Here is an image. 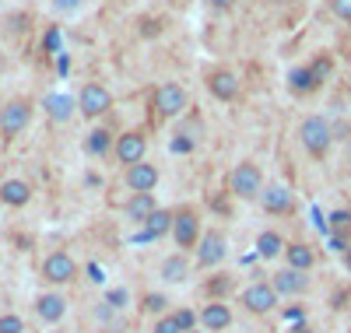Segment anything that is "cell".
<instances>
[{
    "label": "cell",
    "instance_id": "cell-4",
    "mask_svg": "<svg viewBox=\"0 0 351 333\" xmlns=\"http://www.w3.org/2000/svg\"><path fill=\"white\" fill-rule=\"evenodd\" d=\"M77 109H81V116H88V119L106 116V112L112 109V95H109V88H106V84H99V81H88V84L81 88V95H77Z\"/></svg>",
    "mask_w": 351,
    "mask_h": 333
},
{
    "label": "cell",
    "instance_id": "cell-38",
    "mask_svg": "<svg viewBox=\"0 0 351 333\" xmlns=\"http://www.w3.org/2000/svg\"><path fill=\"white\" fill-rule=\"evenodd\" d=\"M285 316H288V319H291V323H306V312H302V309H299V306H295V309H288V312H285Z\"/></svg>",
    "mask_w": 351,
    "mask_h": 333
},
{
    "label": "cell",
    "instance_id": "cell-12",
    "mask_svg": "<svg viewBox=\"0 0 351 333\" xmlns=\"http://www.w3.org/2000/svg\"><path fill=\"white\" fill-rule=\"evenodd\" d=\"M225 235L221 232H204L200 242H197V263L200 267H218L225 260Z\"/></svg>",
    "mask_w": 351,
    "mask_h": 333
},
{
    "label": "cell",
    "instance_id": "cell-37",
    "mask_svg": "<svg viewBox=\"0 0 351 333\" xmlns=\"http://www.w3.org/2000/svg\"><path fill=\"white\" fill-rule=\"evenodd\" d=\"M208 4H211L215 11H228V8H236V0H208Z\"/></svg>",
    "mask_w": 351,
    "mask_h": 333
},
{
    "label": "cell",
    "instance_id": "cell-34",
    "mask_svg": "<svg viewBox=\"0 0 351 333\" xmlns=\"http://www.w3.org/2000/svg\"><path fill=\"white\" fill-rule=\"evenodd\" d=\"M330 246H334L337 253H348L351 242H348V235H334V232H330Z\"/></svg>",
    "mask_w": 351,
    "mask_h": 333
},
{
    "label": "cell",
    "instance_id": "cell-14",
    "mask_svg": "<svg viewBox=\"0 0 351 333\" xmlns=\"http://www.w3.org/2000/svg\"><path fill=\"white\" fill-rule=\"evenodd\" d=\"M271 288H274L278 295H302V291L309 288V278L302 274V270H291V267H285V270H278V274H274Z\"/></svg>",
    "mask_w": 351,
    "mask_h": 333
},
{
    "label": "cell",
    "instance_id": "cell-22",
    "mask_svg": "<svg viewBox=\"0 0 351 333\" xmlns=\"http://www.w3.org/2000/svg\"><path fill=\"white\" fill-rule=\"evenodd\" d=\"M285 260H288L291 270H302L306 274V270L316 263V253L306 246V242H291V246H285Z\"/></svg>",
    "mask_w": 351,
    "mask_h": 333
},
{
    "label": "cell",
    "instance_id": "cell-1",
    "mask_svg": "<svg viewBox=\"0 0 351 333\" xmlns=\"http://www.w3.org/2000/svg\"><path fill=\"white\" fill-rule=\"evenodd\" d=\"M299 140L313 158H327V151L334 144V130H330V123L324 116H306L299 123Z\"/></svg>",
    "mask_w": 351,
    "mask_h": 333
},
{
    "label": "cell",
    "instance_id": "cell-18",
    "mask_svg": "<svg viewBox=\"0 0 351 333\" xmlns=\"http://www.w3.org/2000/svg\"><path fill=\"white\" fill-rule=\"evenodd\" d=\"M28 200H32V186H28L25 179H8V183H0V204L25 207Z\"/></svg>",
    "mask_w": 351,
    "mask_h": 333
},
{
    "label": "cell",
    "instance_id": "cell-8",
    "mask_svg": "<svg viewBox=\"0 0 351 333\" xmlns=\"http://www.w3.org/2000/svg\"><path fill=\"white\" fill-rule=\"evenodd\" d=\"M77 278V263H74V256L71 253H49L46 260H43V281H49V284H71Z\"/></svg>",
    "mask_w": 351,
    "mask_h": 333
},
{
    "label": "cell",
    "instance_id": "cell-20",
    "mask_svg": "<svg viewBox=\"0 0 351 333\" xmlns=\"http://www.w3.org/2000/svg\"><path fill=\"white\" fill-rule=\"evenodd\" d=\"M112 134L106 130V127H95V130H88V137H84V151H88V155H92V158H106L109 155V151H112Z\"/></svg>",
    "mask_w": 351,
    "mask_h": 333
},
{
    "label": "cell",
    "instance_id": "cell-13",
    "mask_svg": "<svg viewBox=\"0 0 351 333\" xmlns=\"http://www.w3.org/2000/svg\"><path fill=\"white\" fill-rule=\"evenodd\" d=\"M208 92L218 102H236L239 99V77L232 74V71H225V67H218V71L208 74Z\"/></svg>",
    "mask_w": 351,
    "mask_h": 333
},
{
    "label": "cell",
    "instance_id": "cell-43",
    "mask_svg": "<svg viewBox=\"0 0 351 333\" xmlns=\"http://www.w3.org/2000/svg\"><path fill=\"white\" fill-rule=\"evenodd\" d=\"M190 333H200V330H190Z\"/></svg>",
    "mask_w": 351,
    "mask_h": 333
},
{
    "label": "cell",
    "instance_id": "cell-23",
    "mask_svg": "<svg viewBox=\"0 0 351 333\" xmlns=\"http://www.w3.org/2000/svg\"><path fill=\"white\" fill-rule=\"evenodd\" d=\"M288 88H291V92H295V95H313L316 92V77H313V71H309V64L306 67H291L288 71Z\"/></svg>",
    "mask_w": 351,
    "mask_h": 333
},
{
    "label": "cell",
    "instance_id": "cell-9",
    "mask_svg": "<svg viewBox=\"0 0 351 333\" xmlns=\"http://www.w3.org/2000/svg\"><path fill=\"white\" fill-rule=\"evenodd\" d=\"M278 291L267 284V281H256V284H250L246 291H243V306H246V312H253V316H267L274 306H278Z\"/></svg>",
    "mask_w": 351,
    "mask_h": 333
},
{
    "label": "cell",
    "instance_id": "cell-36",
    "mask_svg": "<svg viewBox=\"0 0 351 333\" xmlns=\"http://www.w3.org/2000/svg\"><path fill=\"white\" fill-rule=\"evenodd\" d=\"M208 291H211V295H225V291H228V278H221V281H211V284H208Z\"/></svg>",
    "mask_w": 351,
    "mask_h": 333
},
{
    "label": "cell",
    "instance_id": "cell-26",
    "mask_svg": "<svg viewBox=\"0 0 351 333\" xmlns=\"http://www.w3.org/2000/svg\"><path fill=\"white\" fill-rule=\"evenodd\" d=\"M309 71H313V77H316V84L324 88V81H330V74H334V60L324 53V56H316L313 64H309Z\"/></svg>",
    "mask_w": 351,
    "mask_h": 333
},
{
    "label": "cell",
    "instance_id": "cell-24",
    "mask_svg": "<svg viewBox=\"0 0 351 333\" xmlns=\"http://www.w3.org/2000/svg\"><path fill=\"white\" fill-rule=\"evenodd\" d=\"M285 253V238L278 235V232H260V238H256V256L260 260H274V256H281Z\"/></svg>",
    "mask_w": 351,
    "mask_h": 333
},
{
    "label": "cell",
    "instance_id": "cell-10",
    "mask_svg": "<svg viewBox=\"0 0 351 333\" xmlns=\"http://www.w3.org/2000/svg\"><path fill=\"white\" fill-rule=\"evenodd\" d=\"M256 200H260V207L267 210V214H274V218H285V214H291V210H295V197H291L285 186H263Z\"/></svg>",
    "mask_w": 351,
    "mask_h": 333
},
{
    "label": "cell",
    "instance_id": "cell-5",
    "mask_svg": "<svg viewBox=\"0 0 351 333\" xmlns=\"http://www.w3.org/2000/svg\"><path fill=\"white\" fill-rule=\"evenodd\" d=\"M32 99H14L8 106H0V134L4 137H18L25 127H28V119H32Z\"/></svg>",
    "mask_w": 351,
    "mask_h": 333
},
{
    "label": "cell",
    "instance_id": "cell-39",
    "mask_svg": "<svg viewBox=\"0 0 351 333\" xmlns=\"http://www.w3.org/2000/svg\"><path fill=\"white\" fill-rule=\"evenodd\" d=\"M53 4H56V8H60V11H74V8L81 4V0H53Z\"/></svg>",
    "mask_w": 351,
    "mask_h": 333
},
{
    "label": "cell",
    "instance_id": "cell-35",
    "mask_svg": "<svg viewBox=\"0 0 351 333\" xmlns=\"http://www.w3.org/2000/svg\"><path fill=\"white\" fill-rule=\"evenodd\" d=\"M172 151H180V155H186V151H193V140H186V137L172 140Z\"/></svg>",
    "mask_w": 351,
    "mask_h": 333
},
{
    "label": "cell",
    "instance_id": "cell-40",
    "mask_svg": "<svg viewBox=\"0 0 351 333\" xmlns=\"http://www.w3.org/2000/svg\"><path fill=\"white\" fill-rule=\"evenodd\" d=\"M88 274H92V281H106V278H102V267H99V263H92V267H88Z\"/></svg>",
    "mask_w": 351,
    "mask_h": 333
},
{
    "label": "cell",
    "instance_id": "cell-21",
    "mask_svg": "<svg viewBox=\"0 0 351 333\" xmlns=\"http://www.w3.org/2000/svg\"><path fill=\"white\" fill-rule=\"evenodd\" d=\"M46 112H49V119H56V123H67V119L74 116V109H77V99H71V95H46Z\"/></svg>",
    "mask_w": 351,
    "mask_h": 333
},
{
    "label": "cell",
    "instance_id": "cell-19",
    "mask_svg": "<svg viewBox=\"0 0 351 333\" xmlns=\"http://www.w3.org/2000/svg\"><path fill=\"white\" fill-rule=\"evenodd\" d=\"M186 278H190V263H186L183 253H172V256L162 260V281H169V284H183Z\"/></svg>",
    "mask_w": 351,
    "mask_h": 333
},
{
    "label": "cell",
    "instance_id": "cell-17",
    "mask_svg": "<svg viewBox=\"0 0 351 333\" xmlns=\"http://www.w3.org/2000/svg\"><path fill=\"white\" fill-rule=\"evenodd\" d=\"M158 210V204H155V193H134L130 200H127V218L134 221V225H144L152 214Z\"/></svg>",
    "mask_w": 351,
    "mask_h": 333
},
{
    "label": "cell",
    "instance_id": "cell-41",
    "mask_svg": "<svg viewBox=\"0 0 351 333\" xmlns=\"http://www.w3.org/2000/svg\"><path fill=\"white\" fill-rule=\"evenodd\" d=\"M291 333H316V330H309L306 323H299V326H295V330H291Z\"/></svg>",
    "mask_w": 351,
    "mask_h": 333
},
{
    "label": "cell",
    "instance_id": "cell-25",
    "mask_svg": "<svg viewBox=\"0 0 351 333\" xmlns=\"http://www.w3.org/2000/svg\"><path fill=\"white\" fill-rule=\"evenodd\" d=\"M172 218H176V210H155V214L144 221V228L152 232V238H162L172 232Z\"/></svg>",
    "mask_w": 351,
    "mask_h": 333
},
{
    "label": "cell",
    "instance_id": "cell-2",
    "mask_svg": "<svg viewBox=\"0 0 351 333\" xmlns=\"http://www.w3.org/2000/svg\"><path fill=\"white\" fill-rule=\"evenodd\" d=\"M263 190V172L253 162H239L236 169L228 172V193L239 200H256Z\"/></svg>",
    "mask_w": 351,
    "mask_h": 333
},
{
    "label": "cell",
    "instance_id": "cell-6",
    "mask_svg": "<svg viewBox=\"0 0 351 333\" xmlns=\"http://www.w3.org/2000/svg\"><path fill=\"white\" fill-rule=\"evenodd\" d=\"M112 155H116V162H120V165L130 169V165L144 162V155H148V140H144V134H137V130H127V134L116 137Z\"/></svg>",
    "mask_w": 351,
    "mask_h": 333
},
{
    "label": "cell",
    "instance_id": "cell-33",
    "mask_svg": "<svg viewBox=\"0 0 351 333\" xmlns=\"http://www.w3.org/2000/svg\"><path fill=\"white\" fill-rule=\"evenodd\" d=\"M330 11H334L341 21H351V0H330Z\"/></svg>",
    "mask_w": 351,
    "mask_h": 333
},
{
    "label": "cell",
    "instance_id": "cell-15",
    "mask_svg": "<svg viewBox=\"0 0 351 333\" xmlns=\"http://www.w3.org/2000/svg\"><path fill=\"white\" fill-rule=\"evenodd\" d=\"M200 323H204V330H208V333H221V330H228V326H232V309L218 298V301H211V306H204Z\"/></svg>",
    "mask_w": 351,
    "mask_h": 333
},
{
    "label": "cell",
    "instance_id": "cell-11",
    "mask_svg": "<svg viewBox=\"0 0 351 333\" xmlns=\"http://www.w3.org/2000/svg\"><path fill=\"white\" fill-rule=\"evenodd\" d=\"M158 179H162V172H158V165H152L148 158L127 169V186H130L134 193H152V190L158 186Z\"/></svg>",
    "mask_w": 351,
    "mask_h": 333
},
{
    "label": "cell",
    "instance_id": "cell-7",
    "mask_svg": "<svg viewBox=\"0 0 351 333\" xmlns=\"http://www.w3.org/2000/svg\"><path fill=\"white\" fill-rule=\"evenodd\" d=\"M172 238L180 249H197V242H200V214L197 210L186 207L172 218Z\"/></svg>",
    "mask_w": 351,
    "mask_h": 333
},
{
    "label": "cell",
    "instance_id": "cell-31",
    "mask_svg": "<svg viewBox=\"0 0 351 333\" xmlns=\"http://www.w3.org/2000/svg\"><path fill=\"white\" fill-rule=\"evenodd\" d=\"M172 316H176V323H180V330H183V333L197 330V323H200V316H197L193 309H180V312H172Z\"/></svg>",
    "mask_w": 351,
    "mask_h": 333
},
{
    "label": "cell",
    "instance_id": "cell-28",
    "mask_svg": "<svg viewBox=\"0 0 351 333\" xmlns=\"http://www.w3.org/2000/svg\"><path fill=\"white\" fill-rule=\"evenodd\" d=\"M327 221H330V232H334V235H348V232H351V210H348V207L330 210Z\"/></svg>",
    "mask_w": 351,
    "mask_h": 333
},
{
    "label": "cell",
    "instance_id": "cell-16",
    "mask_svg": "<svg viewBox=\"0 0 351 333\" xmlns=\"http://www.w3.org/2000/svg\"><path fill=\"white\" fill-rule=\"evenodd\" d=\"M36 312H39L43 323H60L67 316V298L64 295H39Z\"/></svg>",
    "mask_w": 351,
    "mask_h": 333
},
{
    "label": "cell",
    "instance_id": "cell-32",
    "mask_svg": "<svg viewBox=\"0 0 351 333\" xmlns=\"http://www.w3.org/2000/svg\"><path fill=\"white\" fill-rule=\"evenodd\" d=\"M152 333H183V330H180V323H176V316H158Z\"/></svg>",
    "mask_w": 351,
    "mask_h": 333
},
{
    "label": "cell",
    "instance_id": "cell-29",
    "mask_svg": "<svg viewBox=\"0 0 351 333\" xmlns=\"http://www.w3.org/2000/svg\"><path fill=\"white\" fill-rule=\"evenodd\" d=\"M106 306H109V309H127V306H130V291H127V288L106 291Z\"/></svg>",
    "mask_w": 351,
    "mask_h": 333
},
{
    "label": "cell",
    "instance_id": "cell-30",
    "mask_svg": "<svg viewBox=\"0 0 351 333\" xmlns=\"http://www.w3.org/2000/svg\"><path fill=\"white\" fill-rule=\"evenodd\" d=\"M0 333H25V319L14 312H4L0 316Z\"/></svg>",
    "mask_w": 351,
    "mask_h": 333
},
{
    "label": "cell",
    "instance_id": "cell-27",
    "mask_svg": "<svg viewBox=\"0 0 351 333\" xmlns=\"http://www.w3.org/2000/svg\"><path fill=\"white\" fill-rule=\"evenodd\" d=\"M141 309H144V312H152V316H165L169 298H165V295H158V291H148V295L141 298Z\"/></svg>",
    "mask_w": 351,
    "mask_h": 333
},
{
    "label": "cell",
    "instance_id": "cell-42",
    "mask_svg": "<svg viewBox=\"0 0 351 333\" xmlns=\"http://www.w3.org/2000/svg\"><path fill=\"white\" fill-rule=\"evenodd\" d=\"M344 267L351 270V246H348V253H344Z\"/></svg>",
    "mask_w": 351,
    "mask_h": 333
},
{
    "label": "cell",
    "instance_id": "cell-3",
    "mask_svg": "<svg viewBox=\"0 0 351 333\" xmlns=\"http://www.w3.org/2000/svg\"><path fill=\"white\" fill-rule=\"evenodd\" d=\"M190 106V95H186V88L180 81H162L155 88V112L162 119H176V116H183Z\"/></svg>",
    "mask_w": 351,
    "mask_h": 333
}]
</instances>
